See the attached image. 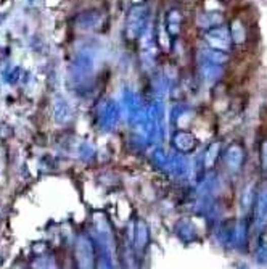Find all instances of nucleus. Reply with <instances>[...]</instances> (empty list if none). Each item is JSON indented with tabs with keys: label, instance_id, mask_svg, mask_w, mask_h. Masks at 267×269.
<instances>
[{
	"label": "nucleus",
	"instance_id": "f257e3e1",
	"mask_svg": "<svg viewBox=\"0 0 267 269\" xmlns=\"http://www.w3.org/2000/svg\"><path fill=\"white\" fill-rule=\"evenodd\" d=\"M256 221L257 226L262 227L267 222V190H264L259 195V200H257V210H256Z\"/></svg>",
	"mask_w": 267,
	"mask_h": 269
},
{
	"label": "nucleus",
	"instance_id": "f03ea898",
	"mask_svg": "<svg viewBox=\"0 0 267 269\" xmlns=\"http://www.w3.org/2000/svg\"><path fill=\"white\" fill-rule=\"evenodd\" d=\"M264 158H265V168H267V143H265V148H264Z\"/></svg>",
	"mask_w": 267,
	"mask_h": 269
}]
</instances>
